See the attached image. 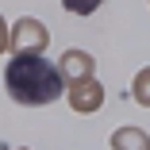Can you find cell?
<instances>
[{"instance_id": "obj_1", "label": "cell", "mask_w": 150, "mask_h": 150, "mask_svg": "<svg viewBox=\"0 0 150 150\" xmlns=\"http://www.w3.org/2000/svg\"><path fill=\"white\" fill-rule=\"evenodd\" d=\"M4 88L12 100L39 108V104H50L62 96V73L42 58V50H16V58L8 62V73H4Z\"/></svg>"}, {"instance_id": "obj_2", "label": "cell", "mask_w": 150, "mask_h": 150, "mask_svg": "<svg viewBox=\"0 0 150 150\" xmlns=\"http://www.w3.org/2000/svg\"><path fill=\"white\" fill-rule=\"evenodd\" d=\"M100 100H104L100 81H93V77L69 81V104H73L77 112H96V108H100Z\"/></svg>"}, {"instance_id": "obj_3", "label": "cell", "mask_w": 150, "mask_h": 150, "mask_svg": "<svg viewBox=\"0 0 150 150\" xmlns=\"http://www.w3.org/2000/svg\"><path fill=\"white\" fill-rule=\"evenodd\" d=\"M12 46L16 50H42L46 46V27L35 19H19L16 31H12Z\"/></svg>"}, {"instance_id": "obj_4", "label": "cell", "mask_w": 150, "mask_h": 150, "mask_svg": "<svg viewBox=\"0 0 150 150\" xmlns=\"http://www.w3.org/2000/svg\"><path fill=\"white\" fill-rule=\"evenodd\" d=\"M62 69L69 73V81L93 77V58H88V54H81V50H66V58H62Z\"/></svg>"}, {"instance_id": "obj_5", "label": "cell", "mask_w": 150, "mask_h": 150, "mask_svg": "<svg viewBox=\"0 0 150 150\" xmlns=\"http://www.w3.org/2000/svg\"><path fill=\"white\" fill-rule=\"evenodd\" d=\"M112 146H150V139H146L142 131H135V127H131V131L123 127V131H115V139H112Z\"/></svg>"}, {"instance_id": "obj_6", "label": "cell", "mask_w": 150, "mask_h": 150, "mask_svg": "<svg viewBox=\"0 0 150 150\" xmlns=\"http://www.w3.org/2000/svg\"><path fill=\"white\" fill-rule=\"evenodd\" d=\"M131 93H135V100H139L142 108H150V69H142V73L135 77V88H131Z\"/></svg>"}, {"instance_id": "obj_7", "label": "cell", "mask_w": 150, "mask_h": 150, "mask_svg": "<svg viewBox=\"0 0 150 150\" xmlns=\"http://www.w3.org/2000/svg\"><path fill=\"white\" fill-rule=\"evenodd\" d=\"M62 4H66L73 16H88V12H96V8H100V0H62Z\"/></svg>"}, {"instance_id": "obj_8", "label": "cell", "mask_w": 150, "mask_h": 150, "mask_svg": "<svg viewBox=\"0 0 150 150\" xmlns=\"http://www.w3.org/2000/svg\"><path fill=\"white\" fill-rule=\"evenodd\" d=\"M8 46V27H4V19H0V50Z\"/></svg>"}]
</instances>
